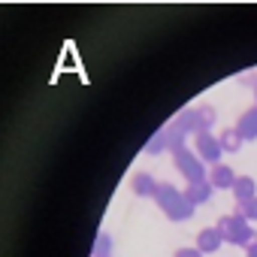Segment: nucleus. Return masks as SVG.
<instances>
[{"label": "nucleus", "mask_w": 257, "mask_h": 257, "mask_svg": "<svg viewBox=\"0 0 257 257\" xmlns=\"http://www.w3.org/2000/svg\"><path fill=\"white\" fill-rule=\"evenodd\" d=\"M155 203L161 206V212H164L170 221H188V218L194 215V209H197V206H191V203L185 200V194H182L179 188H173V185H167V182H161V188H158V194H155Z\"/></svg>", "instance_id": "f257e3e1"}, {"label": "nucleus", "mask_w": 257, "mask_h": 257, "mask_svg": "<svg viewBox=\"0 0 257 257\" xmlns=\"http://www.w3.org/2000/svg\"><path fill=\"white\" fill-rule=\"evenodd\" d=\"M215 227L224 236V242H230V245H251L257 239L251 230V221H245L242 215H224V218H218Z\"/></svg>", "instance_id": "f03ea898"}, {"label": "nucleus", "mask_w": 257, "mask_h": 257, "mask_svg": "<svg viewBox=\"0 0 257 257\" xmlns=\"http://www.w3.org/2000/svg\"><path fill=\"white\" fill-rule=\"evenodd\" d=\"M173 164H176V170L188 179V185H191V182H206V179H209V176H206L203 161L197 158V152L182 149V152H176V155H173Z\"/></svg>", "instance_id": "7ed1b4c3"}, {"label": "nucleus", "mask_w": 257, "mask_h": 257, "mask_svg": "<svg viewBox=\"0 0 257 257\" xmlns=\"http://www.w3.org/2000/svg\"><path fill=\"white\" fill-rule=\"evenodd\" d=\"M194 152H197V158L200 161H206V164H221V155H224V149H221V143H218V137H212V134H200L197 137V146H194Z\"/></svg>", "instance_id": "20e7f679"}, {"label": "nucleus", "mask_w": 257, "mask_h": 257, "mask_svg": "<svg viewBox=\"0 0 257 257\" xmlns=\"http://www.w3.org/2000/svg\"><path fill=\"white\" fill-rule=\"evenodd\" d=\"M236 179H239V176H236L227 164H215V167L209 170V185H212V188H230V191H233Z\"/></svg>", "instance_id": "39448f33"}, {"label": "nucleus", "mask_w": 257, "mask_h": 257, "mask_svg": "<svg viewBox=\"0 0 257 257\" xmlns=\"http://www.w3.org/2000/svg\"><path fill=\"white\" fill-rule=\"evenodd\" d=\"M221 245H224V236L218 233V227H206V230H200V236H197V248H200L203 254H215Z\"/></svg>", "instance_id": "423d86ee"}, {"label": "nucleus", "mask_w": 257, "mask_h": 257, "mask_svg": "<svg viewBox=\"0 0 257 257\" xmlns=\"http://www.w3.org/2000/svg\"><path fill=\"white\" fill-rule=\"evenodd\" d=\"M182 194H185V200H188L191 206H203V203L212 197V185H209V179H206V182H191Z\"/></svg>", "instance_id": "0eeeda50"}, {"label": "nucleus", "mask_w": 257, "mask_h": 257, "mask_svg": "<svg viewBox=\"0 0 257 257\" xmlns=\"http://www.w3.org/2000/svg\"><path fill=\"white\" fill-rule=\"evenodd\" d=\"M236 131L242 134V140H257V109H245L236 121Z\"/></svg>", "instance_id": "6e6552de"}, {"label": "nucleus", "mask_w": 257, "mask_h": 257, "mask_svg": "<svg viewBox=\"0 0 257 257\" xmlns=\"http://www.w3.org/2000/svg\"><path fill=\"white\" fill-rule=\"evenodd\" d=\"M167 127H170V131H176V134H185V137H188V134H197L194 109H182V112H179V115H176V118H173Z\"/></svg>", "instance_id": "1a4fd4ad"}, {"label": "nucleus", "mask_w": 257, "mask_h": 257, "mask_svg": "<svg viewBox=\"0 0 257 257\" xmlns=\"http://www.w3.org/2000/svg\"><path fill=\"white\" fill-rule=\"evenodd\" d=\"M131 188H134V194H137V197H152V200H155V194H158V188H161V185H158L149 173H137V176H134V182H131Z\"/></svg>", "instance_id": "9d476101"}, {"label": "nucleus", "mask_w": 257, "mask_h": 257, "mask_svg": "<svg viewBox=\"0 0 257 257\" xmlns=\"http://www.w3.org/2000/svg\"><path fill=\"white\" fill-rule=\"evenodd\" d=\"M233 197H236V203L254 200V197H257V182H254L251 176H239L236 185H233Z\"/></svg>", "instance_id": "9b49d317"}, {"label": "nucleus", "mask_w": 257, "mask_h": 257, "mask_svg": "<svg viewBox=\"0 0 257 257\" xmlns=\"http://www.w3.org/2000/svg\"><path fill=\"white\" fill-rule=\"evenodd\" d=\"M194 121H197V137L200 134H209L212 124H215V109L206 103V106H194Z\"/></svg>", "instance_id": "f8f14e48"}, {"label": "nucleus", "mask_w": 257, "mask_h": 257, "mask_svg": "<svg viewBox=\"0 0 257 257\" xmlns=\"http://www.w3.org/2000/svg\"><path fill=\"white\" fill-rule=\"evenodd\" d=\"M218 143H221V149H224V152L236 155V152L242 149V143H245V140H242V134L236 131V127H227V131H224V134L218 137Z\"/></svg>", "instance_id": "ddd939ff"}, {"label": "nucleus", "mask_w": 257, "mask_h": 257, "mask_svg": "<svg viewBox=\"0 0 257 257\" xmlns=\"http://www.w3.org/2000/svg\"><path fill=\"white\" fill-rule=\"evenodd\" d=\"M164 149H170V137H167V127H161V131H155V134H152V140L146 143V152H149V155H158V152H164Z\"/></svg>", "instance_id": "4468645a"}, {"label": "nucleus", "mask_w": 257, "mask_h": 257, "mask_svg": "<svg viewBox=\"0 0 257 257\" xmlns=\"http://www.w3.org/2000/svg\"><path fill=\"white\" fill-rule=\"evenodd\" d=\"M94 257H109L112 254V239L106 236V233H100L97 236V242H94V251H91Z\"/></svg>", "instance_id": "2eb2a0df"}, {"label": "nucleus", "mask_w": 257, "mask_h": 257, "mask_svg": "<svg viewBox=\"0 0 257 257\" xmlns=\"http://www.w3.org/2000/svg\"><path fill=\"white\" fill-rule=\"evenodd\" d=\"M236 215H242L245 221H257V197L248 200V203H239L236 206Z\"/></svg>", "instance_id": "dca6fc26"}, {"label": "nucleus", "mask_w": 257, "mask_h": 257, "mask_svg": "<svg viewBox=\"0 0 257 257\" xmlns=\"http://www.w3.org/2000/svg\"><path fill=\"white\" fill-rule=\"evenodd\" d=\"M176 257H203V251H200L197 245H194V248H179Z\"/></svg>", "instance_id": "f3484780"}, {"label": "nucleus", "mask_w": 257, "mask_h": 257, "mask_svg": "<svg viewBox=\"0 0 257 257\" xmlns=\"http://www.w3.org/2000/svg\"><path fill=\"white\" fill-rule=\"evenodd\" d=\"M245 257H257V239L251 245H245Z\"/></svg>", "instance_id": "a211bd4d"}, {"label": "nucleus", "mask_w": 257, "mask_h": 257, "mask_svg": "<svg viewBox=\"0 0 257 257\" xmlns=\"http://www.w3.org/2000/svg\"><path fill=\"white\" fill-rule=\"evenodd\" d=\"M254 100H257V79H254Z\"/></svg>", "instance_id": "6ab92c4d"}]
</instances>
